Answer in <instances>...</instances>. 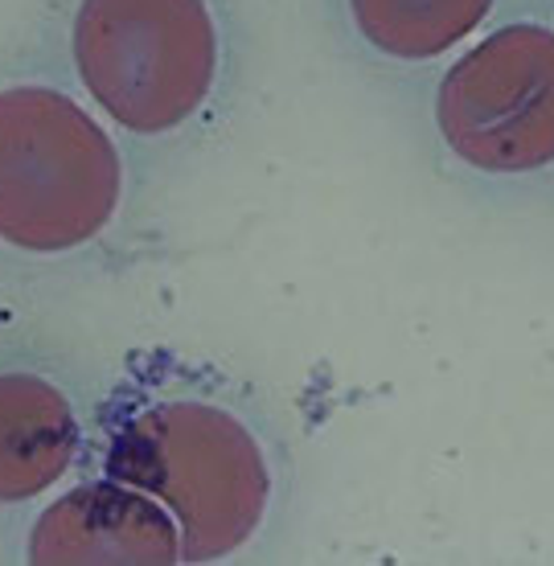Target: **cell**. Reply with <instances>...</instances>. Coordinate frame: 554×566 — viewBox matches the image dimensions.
<instances>
[{
	"mask_svg": "<svg viewBox=\"0 0 554 566\" xmlns=\"http://www.w3.org/2000/svg\"><path fill=\"white\" fill-rule=\"evenodd\" d=\"M71 86L124 140L194 144L239 91V25L227 0H62Z\"/></svg>",
	"mask_w": 554,
	"mask_h": 566,
	"instance_id": "1",
	"label": "cell"
},
{
	"mask_svg": "<svg viewBox=\"0 0 554 566\" xmlns=\"http://www.w3.org/2000/svg\"><path fill=\"white\" fill-rule=\"evenodd\" d=\"M103 472L153 493L177 517L185 563H222L263 534L280 464L251 415L194 382H144L112 411Z\"/></svg>",
	"mask_w": 554,
	"mask_h": 566,
	"instance_id": "2",
	"label": "cell"
},
{
	"mask_svg": "<svg viewBox=\"0 0 554 566\" xmlns=\"http://www.w3.org/2000/svg\"><path fill=\"white\" fill-rule=\"evenodd\" d=\"M38 566H173L185 563L181 525L153 493L115 476L66 489L29 530Z\"/></svg>",
	"mask_w": 554,
	"mask_h": 566,
	"instance_id": "5",
	"label": "cell"
},
{
	"mask_svg": "<svg viewBox=\"0 0 554 566\" xmlns=\"http://www.w3.org/2000/svg\"><path fill=\"white\" fill-rule=\"evenodd\" d=\"M501 9L505 0H333L345 45L366 66L395 74L440 71Z\"/></svg>",
	"mask_w": 554,
	"mask_h": 566,
	"instance_id": "6",
	"label": "cell"
},
{
	"mask_svg": "<svg viewBox=\"0 0 554 566\" xmlns=\"http://www.w3.org/2000/svg\"><path fill=\"white\" fill-rule=\"evenodd\" d=\"M124 136L66 83H0V247L79 255L128 206Z\"/></svg>",
	"mask_w": 554,
	"mask_h": 566,
	"instance_id": "3",
	"label": "cell"
},
{
	"mask_svg": "<svg viewBox=\"0 0 554 566\" xmlns=\"http://www.w3.org/2000/svg\"><path fill=\"white\" fill-rule=\"evenodd\" d=\"M443 160L477 181L554 169V17H505L448 57L431 86Z\"/></svg>",
	"mask_w": 554,
	"mask_h": 566,
	"instance_id": "4",
	"label": "cell"
},
{
	"mask_svg": "<svg viewBox=\"0 0 554 566\" xmlns=\"http://www.w3.org/2000/svg\"><path fill=\"white\" fill-rule=\"evenodd\" d=\"M79 443V411L62 386L29 369H0V505H25L54 489Z\"/></svg>",
	"mask_w": 554,
	"mask_h": 566,
	"instance_id": "7",
	"label": "cell"
}]
</instances>
